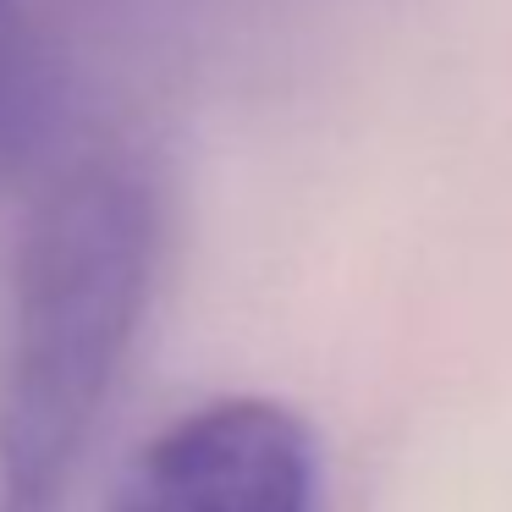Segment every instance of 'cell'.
Returning a JSON list of instances; mask_svg holds the SVG:
<instances>
[{"mask_svg": "<svg viewBox=\"0 0 512 512\" xmlns=\"http://www.w3.org/2000/svg\"><path fill=\"white\" fill-rule=\"evenodd\" d=\"M160 193L133 155H94L39 199L0 314V512H61L138 336Z\"/></svg>", "mask_w": 512, "mask_h": 512, "instance_id": "cell-1", "label": "cell"}, {"mask_svg": "<svg viewBox=\"0 0 512 512\" xmlns=\"http://www.w3.org/2000/svg\"><path fill=\"white\" fill-rule=\"evenodd\" d=\"M320 457L292 408L232 397L160 430L105 512H314Z\"/></svg>", "mask_w": 512, "mask_h": 512, "instance_id": "cell-2", "label": "cell"}]
</instances>
